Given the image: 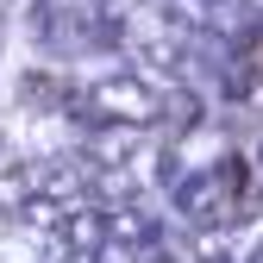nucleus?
Returning a JSON list of instances; mask_svg holds the SVG:
<instances>
[{"label": "nucleus", "instance_id": "nucleus-1", "mask_svg": "<svg viewBox=\"0 0 263 263\" xmlns=\"http://www.w3.org/2000/svg\"><path fill=\"white\" fill-rule=\"evenodd\" d=\"M201 38H207V25H201V13L188 0H138L132 13H119V50L132 63L163 69V82H176L170 69L188 63Z\"/></svg>", "mask_w": 263, "mask_h": 263}, {"label": "nucleus", "instance_id": "nucleus-2", "mask_svg": "<svg viewBox=\"0 0 263 263\" xmlns=\"http://www.w3.org/2000/svg\"><path fill=\"white\" fill-rule=\"evenodd\" d=\"M69 119H82V125H119V132H144V125H163V82H151V76H132V69H119V76H101V82H88V88H76V107H69Z\"/></svg>", "mask_w": 263, "mask_h": 263}, {"label": "nucleus", "instance_id": "nucleus-3", "mask_svg": "<svg viewBox=\"0 0 263 263\" xmlns=\"http://www.w3.org/2000/svg\"><path fill=\"white\" fill-rule=\"evenodd\" d=\"M38 38L57 57H94L119 44V19L107 13V0H44L38 7Z\"/></svg>", "mask_w": 263, "mask_h": 263}, {"label": "nucleus", "instance_id": "nucleus-4", "mask_svg": "<svg viewBox=\"0 0 263 263\" xmlns=\"http://www.w3.org/2000/svg\"><path fill=\"white\" fill-rule=\"evenodd\" d=\"M107 245H113L107 207H101V201H76L69 219H63V251H69V257H101Z\"/></svg>", "mask_w": 263, "mask_h": 263}, {"label": "nucleus", "instance_id": "nucleus-5", "mask_svg": "<svg viewBox=\"0 0 263 263\" xmlns=\"http://www.w3.org/2000/svg\"><path fill=\"white\" fill-rule=\"evenodd\" d=\"M13 94H19V107L31 119H69V107H76V88L63 76H44V69H25Z\"/></svg>", "mask_w": 263, "mask_h": 263}, {"label": "nucleus", "instance_id": "nucleus-6", "mask_svg": "<svg viewBox=\"0 0 263 263\" xmlns=\"http://www.w3.org/2000/svg\"><path fill=\"white\" fill-rule=\"evenodd\" d=\"M207 125V101L188 82H163V144H182Z\"/></svg>", "mask_w": 263, "mask_h": 263}, {"label": "nucleus", "instance_id": "nucleus-7", "mask_svg": "<svg viewBox=\"0 0 263 263\" xmlns=\"http://www.w3.org/2000/svg\"><path fill=\"white\" fill-rule=\"evenodd\" d=\"M107 219H113V245L138 251V257H144V245L163 232V219H157V213H144L138 201H119V207H107Z\"/></svg>", "mask_w": 263, "mask_h": 263}, {"label": "nucleus", "instance_id": "nucleus-8", "mask_svg": "<svg viewBox=\"0 0 263 263\" xmlns=\"http://www.w3.org/2000/svg\"><path fill=\"white\" fill-rule=\"evenodd\" d=\"M0 188H19V157L7 144V132H0Z\"/></svg>", "mask_w": 263, "mask_h": 263}, {"label": "nucleus", "instance_id": "nucleus-9", "mask_svg": "<svg viewBox=\"0 0 263 263\" xmlns=\"http://www.w3.org/2000/svg\"><path fill=\"white\" fill-rule=\"evenodd\" d=\"M101 263H144V257H138V251H125V245H107V251H101Z\"/></svg>", "mask_w": 263, "mask_h": 263}, {"label": "nucleus", "instance_id": "nucleus-10", "mask_svg": "<svg viewBox=\"0 0 263 263\" xmlns=\"http://www.w3.org/2000/svg\"><path fill=\"white\" fill-rule=\"evenodd\" d=\"M63 263H101V257H69V251H63Z\"/></svg>", "mask_w": 263, "mask_h": 263}, {"label": "nucleus", "instance_id": "nucleus-11", "mask_svg": "<svg viewBox=\"0 0 263 263\" xmlns=\"http://www.w3.org/2000/svg\"><path fill=\"white\" fill-rule=\"evenodd\" d=\"M0 19H7V13H0Z\"/></svg>", "mask_w": 263, "mask_h": 263}]
</instances>
